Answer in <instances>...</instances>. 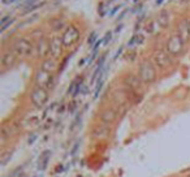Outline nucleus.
Masks as SVG:
<instances>
[{"mask_svg": "<svg viewBox=\"0 0 190 177\" xmlns=\"http://www.w3.org/2000/svg\"><path fill=\"white\" fill-rule=\"evenodd\" d=\"M138 77L143 83H151L156 79V67L151 60H143L138 67Z\"/></svg>", "mask_w": 190, "mask_h": 177, "instance_id": "obj_1", "label": "nucleus"}, {"mask_svg": "<svg viewBox=\"0 0 190 177\" xmlns=\"http://www.w3.org/2000/svg\"><path fill=\"white\" fill-rule=\"evenodd\" d=\"M34 44L31 42L29 38L22 37V38H18L16 42L13 43V52L17 55L18 57H29L33 51H34Z\"/></svg>", "mask_w": 190, "mask_h": 177, "instance_id": "obj_2", "label": "nucleus"}, {"mask_svg": "<svg viewBox=\"0 0 190 177\" xmlns=\"http://www.w3.org/2000/svg\"><path fill=\"white\" fill-rule=\"evenodd\" d=\"M184 46H185V42L181 39V37L179 34H172L167 40L165 51L171 56H180L184 52Z\"/></svg>", "mask_w": 190, "mask_h": 177, "instance_id": "obj_3", "label": "nucleus"}, {"mask_svg": "<svg viewBox=\"0 0 190 177\" xmlns=\"http://www.w3.org/2000/svg\"><path fill=\"white\" fill-rule=\"evenodd\" d=\"M81 37V33L78 30V28H76L74 25H69L65 28L64 33L61 35V39H62V44L65 48H70L76 44L78 40H80Z\"/></svg>", "mask_w": 190, "mask_h": 177, "instance_id": "obj_4", "label": "nucleus"}, {"mask_svg": "<svg viewBox=\"0 0 190 177\" xmlns=\"http://www.w3.org/2000/svg\"><path fill=\"white\" fill-rule=\"evenodd\" d=\"M30 100L37 108H42L48 100V90L44 87L35 86L30 94Z\"/></svg>", "mask_w": 190, "mask_h": 177, "instance_id": "obj_5", "label": "nucleus"}, {"mask_svg": "<svg viewBox=\"0 0 190 177\" xmlns=\"http://www.w3.org/2000/svg\"><path fill=\"white\" fill-rule=\"evenodd\" d=\"M171 57L172 56L165 50H159L154 54V64L159 69H165V68H168L172 64V59Z\"/></svg>", "mask_w": 190, "mask_h": 177, "instance_id": "obj_6", "label": "nucleus"}, {"mask_svg": "<svg viewBox=\"0 0 190 177\" xmlns=\"http://www.w3.org/2000/svg\"><path fill=\"white\" fill-rule=\"evenodd\" d=\"M64 44H62L61 37H54L50 40V54H51L52 59L57 60L61 57L62 51H64Z\"/></svg>", "mask_w": 190, "mask_h": 177, "instance_id": "obj_7", "label": "nucleus"}, {"mask_svg": "<svg viewBox=\"0 0 190 177\" xmlns=\"http://www.w3.org/2000/svg\"><path fill=\"white\" fill-rule=\"evenodd\" d=\"M52 77L51 73L46 72L43 69H39L37 72V76H35V82H37V86H40V87H44V89H51L52 83Z\"/></svg>", "mask_w": 190, "mask_h": 177, "instance_id": "obj_8", "label": "nucleus"}, {"mask_svg": "<svg viewBox=\"0 0 190 177\" xmlns=\"http://www.w3.org/2000/svg\"><path fill=\"white\" fill-rule=\"evenodd\" d=\"M177 34L185 43L190 42V18H182L177 25Z\"/></svg>", "mask_w": 190, "mask_h": 177, "instance_id": "obj_9", "label": "nucleus"}, {"mask_svg": "<svg viewBox=\"0 0 190 177\" xmlns=\"http://www.w3.org/2000/svg\"><path fill=\"white\" fill-rule=\"evenodd\" d=\"M35 51L39 59H46V56L50 54V40L44 37H40L35 46Z\"/></svg>", "mask_w": 190, "mask_h": 177, "instance_id": "obj_10", "label": "nucleus"}, {"mask_svg": "<svg viewBox=\"0 0 190 177\" xmlns=\"http://www.w3.org/2000/svg\"><path fill=\"white\" fill-rule=\"evenodd\" d=\"M17 55L14 54L13 51H5L3 55H1V67L3 69H11L14 67V64L17 63Z\"/></svg>", "mask_w": 190, "mask_h": 177, "instance_id": "obj_11", "label": "nucleus"}, {"mask_svg": "<svg viewBox=\"0 0 190 177\" xmlns=\"http://www.w3.org/2000/svg\"><path fill=\"white\" fill-rule=\"evenodd\" d=\"M99 118H100V122L102 124L109 125V124H112L115 121V118H116V111H115L113 108H105V110L102 111Z\"/></svg>", "mask_w": 190, "mask_h": 177, "instance_id": "obj_12", "label": "nucleus"}, {"mask_svg": "<svg viewBox=\"0 0 190 177\" xmlns=\"http://www.w3.org/2000/svg\"><path fill=\"white\" fill-rule=\"evenodd\" d=\"M125 83H126V86H128L129 89L137 91L141 89L143 82H142L141 78H139L138 76H136V74H128V76L125 77Z\"/></svg>", "mask_w": 190, "mask_h": 177, "instance_id": "obj_13", "label": "nucleus"}, {"mask_svg": "<svg viewBox=\"0 0 190 177\" xmlns=\"http://www.w3.org/2000/svg\"><path fill=\"white\" fill-rule=\"evenodd\" d=\"M109 133H111L109 128L107 125H104V124H100V125H98V127H95L93 129V135L95 138H98V139H105V138H108Z\"/></svg>", "mask_w": 190, "mask_h": 177, "instance_id": "obj_14", "label": "nucleus"}, {"mask_svg": "<svg viewBox=\"0 0 190 177\" xmlns=\"http://www.w3.org/2000/svg\"><path fill=\"white\" fill-rule=\"evenodd\" d=\"M57 68V64H56V60L55 59H44L43 60V63H42V68L40 69H43V70H46V72H48V73H54L55 72V69Z\"/></svg>", "mask_w": 190, "mask_h": 177, "instance_id": "obj_15", "label": "nucleus"}, {"mask_svg": "<svg viewBox=\"0 0 190 177\" xmlns=\"http://www.w3.org/2000/svg\"><path fill=\"white\" fill-rule=\"evenodd\" d=\"M168 12L167 11H162L159 13V16H158V22H159V25L162 26V28H165V26L168 25Z\"/></svg>", "mask_w": 190, "mask_h": 177, "instance_id": "obj_16", "label": "nucleus"}, {"mask_svg": "<svg viewBox=\"0 0 190 177\" xmlns=\"http://www.w3.org/2000/svg\"><path fill=\"white\" fill-rule=\"evenodd\" d=\"M51 26H52L51 29H54V30H60V29H62V26H64V21L62 20H57V21L54 20L51 24Z\"/></svg>", "mask_w": 190, "mask_h": 177, "instance_id": "obj_17", "label": "nucleus"}, {"mask_svg": "<svg viewBox=\"0 0 190 177\" xmlns=\"http://www.w3.org/2000/svg\"><path fill=\"white\" fill-rule=\"evenodd\" d=\"M13 22H14V18H12V20L9 21V22H7L5 25H4L3 28H1V31H4V30H5V29H8L9 26H11V25H12V24H13Z\"/></svg>", "mask_w": 190, "mask_h": 177, "instance_id": "obj_18", "label": "nucleus"}, {"mask_svg": "<svg viewBox=\"0 0 190 177\" xmlns=\"http://www.w3.org/2000/svg\"><path fill=\"white\" fill-rule=\"evenodd\" d=\"M120 8H121V5H117V7H115V8H113V9H112V11H111V13H109V14H111V16H113V14H115V13H116V12H117V11H119V9H120Z\"/></svg>", "mask_w": 190, "mask_h": 177, "instance_id": "obj_19", "label": "nucleus"}, {"mask_svg": "<svg viewBox=\"0 0 190 177\" xmlns=\"http://www.w3.org/2000/svg\"><path fill=\"white\" fill-rule=\"evenodd\" d=\"M109 39H111V33H107V35H105V39H104V43H107Z\"/></svg>", "mask_w": 190, "mask_h": 177, "instance_id": "obj_20", "label": "nucleus"}, {"mask_svg": "<svg viewBox=\"0 0 190 177\" xmlns=\"http://www.w3.org/2000/svg\"><path fill=\"white\" fill-rule=\"evenodd\" d=\"M125 13H126V11H125V12H122V13H121V14H120V17H119V18H122V17H124V16H125Z\"/></svg>", "mask_w": 190, "mask_h": 177, "instance_id": "obj_21", "label": "nucleus"}, {"mask_svg": "<svg viewBox=\"0 0 190 177\" xmlns=\"http://www.w3.org/2000/svg\"><path fill=\"white\" fill-rule=\"evenodd\" d=\"M162 3H163V0H156V4H158V5H160Z\"/></svg>", "mask_w": 190, "mask_h": 177, "instance_id": "obj_22", "label": "nucleus"}, {"mask_svg": "<svg viewBox=\"0 0 190 177\" xmlns=\"http://www.w3.org/2000/svg\"><path fill=\"white\" fill-rule=\"evenodd\" d=\"M137 1H138V0H134V3H137Z\"/></svg>", "mask_w": 190, "mask_h": 177, "instance_id": "obj_23", "label": "nucleus"}]
</instances>
